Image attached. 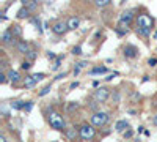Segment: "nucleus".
I'll return each instance as SVG.
<instances>
[{"instance_id": "9b49d317", "label": "nucleus", "mask_w": 157, "mask_h": 142, "mask_svg": "<svg viewBox=\"0 0 157 142\" xmlns=\"http://www.w3.org/2000/svg\"><path fill=\"white\" fill-rule=\"evenodd\" d=\"M120 21H124V22L132 24V21H134V10H126V11H123L121 16H120Z\"/></svg>"}, {"instance_id": "ddd939ff", "label": "nucleus", "mask_w": 157, "mask_h": 142, "mask_svg": "<svg viewBox=\"0 0 157 142\" xmlns=\"http://www.w3.org/2000/svg\"><path fill=\"white\" fill-rule=\"evenodd\" d=\"M127 128H129V122H127V120H118L116 125H115V131H118V133H124Z\"/></svg>"}, {"instance_id": "6e6552de", "label": "nucleus", "mask_w": 157, "mask_h": 142, "mask_svg": "<svg viewBox=\"0 0 157 142\" xmlns=\"http://www.w3.org/2000/svg\"><path fill=\"white\" fill-rule=\"evenodd\" d=\"M123 54H124V57L126 59H137L138 57V47L137 46H134V44H126L124 46V49H123Z\"/></svg>"}, {"instance_id": "20e7f679", "label": "nucleus", "mask_w": 157, "mask_h": 142, "mask_svg": "<svg viewBox=\"0 0 157 142\" xmlns=\"http://www.w3.org/2000/svg\"><path fill=\"white\" fill-rule=\"evenodd\" d=\"M112 96V93H110V90L107 88V87H98L96 90H94V95H93V98L99 103V104H104V103H107V99Z\"/></svg>"}, {"instance_id": "79ce46f5", "label": "nucleus", "mask_w": 157, "mask_h": 142, "mask_svg": "<svg viewBox=\"0 0 157 142\" xmlns=\"http://www.w3.org/2000/svg\"><path fill=\"white\" fill-rule=\"evenodd\" d=\"M152 122H154V125H155V126H157V114H155V115H154V119H152Z\"/></svg>"}, {"instance_id": "473e14b6", "label": "nucleus", "mask_w": 157, "mask_h": 142, "mask_svg": "<svg viewBox=\"0 0 157 142\" xmlns=\"http://www.w3.org/2000/svg\"><path fill=\"white\" fill-rule=\"evenodd\" d=\"M123 134H124V139H130V137L134 136V131H132V130H129V128H127V130H126Z\"/></svg>"}, {"instance_id": "a878e982", "label": "nucleus", "mask_w": 157, "mask_h": 142, "mask_svg": "<svg viewBox=\"0 0 157 142\" xmlns=\"http://www.w3.org/2000/svg\"><path fill=\"white\" fill-rule=\"evenodd\" d=\"M50 90H52V85L49 84V85H46V87H44V88L41 90V92L38 93V96H41V98H43V96H46V95H47V93L50 92Z\"/></svg>"}, {"instance_id": "b1692460", "label": "nucleus", "mask_w": 157, "mask_h": 142, "mask_svg": "<svg viewBox=\"0 0 157 142\" xmlns=\"http://www.w3.org/2000/svg\"><path fill=\"white\" fill-rule=\"evenodd\" d=\"M25 57H27V59H29L30 62H33V60H35V59L38 57V51H36V49H30L29 52L25 54Z\"/></svg>"}, {"instance_id": "4c0bfd02", "label": "nucleus", "mask_w": 157, "mask_h": 142, "mask_svg": "<svg viewBox=\"0 0 157 142\" xmlns=\"http://www.w3.org/2000/svg\"><path fill=\"white\" fill-rule=\"evenodd\" d=\"M86 65H88V62H78L77 63V67H80V68H85Z\"/></svg>"}, {"instance_id": "423d86ee", "label": "nucleus", "mask_w": 157, "mask_h": 142, "mask_svg": "<svg viewBox=\"0 0 157 142\" xmlns=\"http://www.w3.org/2000/svg\"><path fill=\"white\" fill-rule=\"evenodd\" d=\"M137 25H140V27H146V29H151L154 27V19L148 14V13H143V14H138L137 19H135Z\"/></svg>"}, {"instance_id": "a211bd4d", "label": "nucleus", "mask_w": 157, "mask_h": 142, "mask_svg": "<svg viewBox=\"0 0 157 142\" xmlns=\"http://www.w3.org/2000/svg\"><path fill=\"white\" fill-rule=\"evenodd\" d=\"M135 32H137V35H140L141 38H149V35H151V29H146V27H140V25H137Z\"/></svg>"}, {"instance_id": "2f4dec72", "label": "nucleus", "mask_w": 157, "mask_h": 142, "mask_svg": "<svg viewBox=\"0 0 157 142\" xmlns=\"http://www.w3.org/2000/svg\"><path fill=\"white\" fill-rule=\"evenodd\" d=\"M0 111H2V115H3V117H10V112H8V108L5 106V104H2V108H0Z\"/></svg>"}, {"instance_id": "58836bf2", "label": "nucleus", "mask_w": 157, "mask_h": 142, "mask_svg": "<svg viewBox=\"0 0 157 142\" xmlns=\"http://www.w3.org/2000/svg\"><path fill=\"white\" fill-rule=\"evenodd\" d=\"M115 76H118V73H113V74H109V76L105 77V81H112V79H113V77H115Z\"/></svg>"}, {"instance_id": "aec40b11", "label": "nucleus", "mask_w": 157, "mask_h": 142, "mask_svg": "<svg viewBox=\"0 0 157 142\" xmlns=\"http://www.w3.org/2000/svg\"><path fill=\"white\" fill-rule=\"evenodd\" d=\"M107 73V68L105 67H94L93 70H90V74L94 76V74H105Z\"/></svg>"}, {"instance_id": "ea45409f", "label": "nucleus", "mask_w": 157, "mask_h": 142, "mask_svg": "<svg viewBox=\"0 0 157 142\" xmlns=\"http://www.w3.org/2000/svg\"><path fill=\"white\" fill-rule=\"evenodd\" d=\"M77 87H78V82H77V81H75V82H72V84L69 85V88H71V90H72V88H77Z\"/></svg>"}, {"instance_id": "9d476101", "label": "nucleus", "mask_w": 157, "mask_h": 142, "mask_svg": "<svg viewBox=\"0 0 157 142\" xmlns=\"http://www.w3.org/2000/svg\"><path fill=\"white\" fill-rule=\"evenodd\" d=\"M14 47H16V51H17L19 54H27L29 51H30V44H29V41H25V40H19V41H16Z\"/></svg>"}, {"instance_id": "e433bc0d", "label": "nucleus", "mask_w": 157, "mask_h": 142, "mask_svg": "<svg viewBox=\"0 0 157 142\" xmlns=\"http://www.w3.org/2000/svg\"><path fill=\"white\" fill-rule=\"evenodd\" d=\"M63 77H66V73H61V74H58V76L55 77V81H61Z\"/></svg>"}, {"instance_id": "0eeeda50", "label": "nucleus", "mask_w": 157, "mask_h": 142, "mask_svg": "<svg viewBox=\"0 0 157 142\" xmlns=\"http://www.w3.org/2000/svg\"><path fill=\"white\" fill-rule=\"evenodd\" d=\"M68 30H69L68 21L66 22H64V21H57V22H54V25H52V32H54L55 35H58V36L64 35Z\"/></svg>"}, {"instance_id": "f257e3e1", "label": "nucleus", "mask_w": 157, "mask_h": 142, "mask_svg": "<svg viewBox=\"0 0 157 142\" xmlns=\"http://www.w3.org/2000/svg\"><path fill=\"white\" fill-rule=\"evenodd\" d=\"M47 120H49V125L50 128H54V130L57 131H63L66 130V122H64V119L61 117V114L54 111V109H49V114H47Z\"/></svg>"}, {"instance_id": "5701e85b", "label": "nucleus", "mask_w": 157, "mask_h": 142, "mask_svg": "<svg viewBox=\"0 0 157 142\" xmlns=\"http://www.w3.org/2000/svg\"><path fill=\"white\" fill-rule=\"evenodd\" d=\"M10 30H11L13 33H14L16 36H21V35H22V27H21V25H19V24H13Z\"/></svg>"}, {"instance_id": "c756f323", "label": "nucleus", "mask_w": 157, "mask_h": 142, "mask_svg": "<svg viewBox=\"0 0 157 142\" xmlns=\"http://www.w3.org/2000/svg\"><path fill=\"white\" fill-rule=\"evenodd\" d=\"M72 54H74V55H82V54H83V52H82V47H80V46H74V47H72Z\"/></svg>"}, {"instance_id": "a19ab883", "label": "nucleus", "mask_w": 157, "mask_h": 142, "mask_svg": "<svg viewBox=\"0 0 157 142\" xmlns=\"http://www.w3.org/2000/svg\"><path fill=\"white\" fill-rule=\"evenodd\" d=\"M80 70H82L80 67H75V68H74V76H77L78 73H80Z\"/></svg>"}, {"instance_id": "7c9ffc66", "label": "nucleus", "mask_w": 157, "mask_h": 142, "mask_svg": "<svg viewBox=\"0 0 157 142\" xmlns=\"http://www.w3.org/2000/svg\"><path fill=\"white\" fill-rule=\"evenodd\" d=\"M32 109H33V101H27V103H25L24 111H25V112H30Z\"/></svg>"}, {"instance_id": "72a5a7b5", "label": "nucleus", "mask_w": 157, "mask_h": 142, "mask_svg": "<svg viewBox=\"0 0 157 142\" xmlns=\"http://www.w3.org/2000/svg\"><path fill=\"white\" fill-rule=\"evenodd\" d=\"M6 81H8V74H5V73H0V82L5 84Z\"/></svg>"}, {"instance_id": "2eb2a0df", "label": "nucleus", "mask_w": 157, "mask_h": 142, "mask_svg": "<svg viewBox=\"0 0 157 142\" xmlns=\"http://www.w3.org/2000/svg\"><path fill=\"white\" fill-rule=\"evenodd\" d=\"M10 108L14 109V111H22V109L25 108V101H22V99H14V101L10 103Z\"/></svg>"}, {"instance_id": "39448f33", "label": "nucleus", "mask_w": 157, "mask_h": 142, "mask_svg": "<svg viewBox=\"0 0 157 142\" xmlns=\"http://www.w3.org/2000/svg\"><path fill=\"white\" fill-rule=\"evenodd\" d=\"M44 79V73H35V74H29L24 79V88H33L39 81Z\"/></svg>"}, {"instance_id": "37998d69", "label": "nucleus", "mask_w": 157, "mask_h": 142, "mask_svg": "<svg viewBox=\"0 0 157 142\" xmlns=\"http://www.w3.org/2000/svg\"><path fill=\"white\" fill-rule=\"evenodd\" d=\"M5 140H6V137L2 134V136H0V142H5Z\"/></svg>"}, {"instance_id": "6ab92c4d", "label": "nucleus", "mask_w": 157, "mask_h": 142, "mask_svg": "<svg viewBox=\"0 0 157 142\" xmlns=\"http://www.w3.org/2000/svg\"><path fill=\"white\" fill-rule=\"evenodd\" d=\"M30 13H32V11H30L27 6L24 5V6L17 11V19H25V18H30Z\"/></svg>"}, {"instance_id": "f704fd0d", "label": "nucleus", "mask_w": 157, "mask_h": 142, "mask_svg": "<svg viewBox=\"0 0 157 142\" xmlns=\"http://www.w3.org/2000/svg\"><path fill=\"white\" fill-rule=\"evenodd\" d=\"M148 65H149V67H155V65H157V59H149V60H148Z\"/></svg>"}, {"instance_id": "c03bdc74", "label": "nucleus", "mask_w": 157, "mask_h": 142, "mask_svg": "<svg viewBox=\"0 0 157 142\" xmlns=\"http://www.w3.org/2000/svg\"><path fill=\"white\" fill-rule=\"evenodd\" d=\"M154 38H155V40H157V32H155V33H154Z\"/></svg>"}, {"instance_id": "dca6fc26", "label": "nucleus", "mask_w": 157, "mask_h": 142, "mask_svg": "<svg viewBox=\"0 0 157 142\" xmlns=\"http://www.w3.org/2000/svg\"><path fill=\"white\" fill-rule=\"evenodd\" d=\"M64 136H66V139H69V140H74L78 136V131L75 130V126L74 128H66V130H64Z\"/></svg>"}, {"instance_id": "f8f14e48", "label": "nucleus", "mask_w": 157, "mask_h": 142, "mask_svg": "<svg viewBox=\"0 0 157 142\" xmlns=\"http://www.w3.org/2000/svg\"><path fill=\"white\" fill-rule=\"evenodd\" d=\"M8 81H10L11 84H17V82L21 81V74H19V71L10 70V71H8Z\"/></svg>"}, {"instance_id": "bb28decb", "label": "nucleus", "mask_w": 157, "mask_h": 142, "mask_svg": "<svg viewBox=\"0 0 157 142\" xmlns=\"http://www.w3.org/2000/svg\"><path fill=\"white\" fill-rule=\"evenodd\" d=\"M120 99H121L120 92H118V90H115V92L112 93V101H113V103H120Z\"/></svg>"}, {"instance_id": "cd10ccee", "label": "nucleus", "mask_w": 157, "mask_h": 142, "mask_svg": "<svg viewBox=\"0 0 157 142\" xmlns=\"http://www.w3.org/2000/svg\"><path fill=\"white\" fill-rule=\"evenodd\" d=\"M21 68L22 70H25V71H29L30 68H32V62L27 59V60H25V62H22V65H21Z\"/></svg>"}, {"instance_id": "c85d7f7f", "label": "nucleus", "mask_w": 157, "mask_h": 142, "mask_svg": "<svg viewBox=\"0 0 157 142\" xmlns=\"http://www.w3.org/2000/svg\"><path fill=\"white\" fill-rule=\"evenodd\" d=\"M32 22L36 25V29L39 30V33H43V29H41V21H39V18H33V19H32Z\"/></svg>"}, {"instance_id": "7ed1b4c3", "label": "nucleus", "mask_w": 157, "mask_h": 142, "mask_svg": "<svg viewBox=\"0 0 157 142\" xmlns=\"http://www.w3.org/2000/svg\"><path fill=\"white\" fill-rule=\"evenodd\" d=\"M110 120L109 112H102V111H96L93 115H91V123H93L96 128H104Z\"/></svg>"}, {"instance_id": "4468645a", "label": "nucleus", "mask_w": 157, "mask_h": 142, "mask_svg": "<svg viewBox=\"0 0 157 142\" xmlns=\"http://www.w3.org/2000/svg\"><path fill=\"white\" fill-rule=\"evenodd\" d=\"M68 25H69V30H75V29L80 27V19L77 16H71L68 19Z\"/></svg>"}, {"instance_id": "f03ea898", "label": "nucleus", "mask_w": 157, "mask_h": 142, "mask_svg": "<svg viewBox=\"0 0 157 142\" xmlns=\"http://www.w3.org/2000/svg\"><path fill=\"white\" fill-rule=\"evenodd\" d=\"M78 137L82 140H93L96 137V126L93 123H83L78 128Z\"/></svg>"}, {"instance_id": "4be33fe9", "label": "nucleus", "mask_w": 157, "mask_h": 142, "mask_svg": "<svg viewBox=\"0 0 157 142\" xmlns=\"http://www.w3.org/2000/svg\"><path fill=\"white\" fill-rule=\"evenodd\" d=\"M112 2H113V0H94V5L98 8H107Z\"/></svg>"}, {"instance_id": "f3484780", "label": "nucleus", "mask_w": 157, "mask_h": 142, "mask_svg": "<svg viewBox=\"0 0 157 142\" xmlns=\"http://www.w3.org/2000/svg\"><path fill=\"white\" fill-rule=\"evenodd\" d=\"M24 5L33 13V11H36L38 6H39V0H24Z\"/></svg>"}, {"instance_id": "412c9836", "label": "nucleus", "mask_w": 157, "mask_h": 142, "mask_svg": "<svg viewBox=\"0 0 157 142\" xmlns=\"http://www.w3.org/2000/svg\"><path fill=\"white\" fill-rule=\"evenodd\" d=\"M78 106H80L78 103H75V101H69L68 104H66V112L71 114V112H74L75 109H78Z\"/></svg>"}, {"instance_id": "c9c22d12", "label": "nucleus", "mask_w": 157, "mask_h": 142, "mask_svg": "<svg viewBox=\"0 0 157 142\" xmlns=\"http://www.w3.org/2000/svg\"><path fill=\"white\" fill-rule=\"evenodd\" d=\"M47 59H49V60H54V59H57V55L52 52V51H49V52H47Z\"/></svg>"}, {"instance_id": "393cba45", "label": "nucleus", "mask_w": 157, "mask_h": 142, "mask_svg": "<svg viewBox=\"0 0 157 142\" xmlns=\"http://www.w3.org/2000/svg\"><path fill=\"white\" fill-rule=\"evenodd\" d=\"M61 60H63V57H61V55H58V57L55 59V63L52 65V71H57V70L60 68V65H61Z\"/></svg>"}, {"instance_id": "1a4fd4ad", "label": "nucleus", "mask_w": 157, "mask_h": 142, "mask_svg": "<svg viewBox=\"0 0 157 142\" xmlns=\"http://www.w3.org/2000/svg\"><path fill=\"white\" fill-rule=\"evenodd\" d=\"M0 40H2V43H3V44H16V35L8 29V30H5V32L2 33Z\"/></svg>"}]
</instances>
